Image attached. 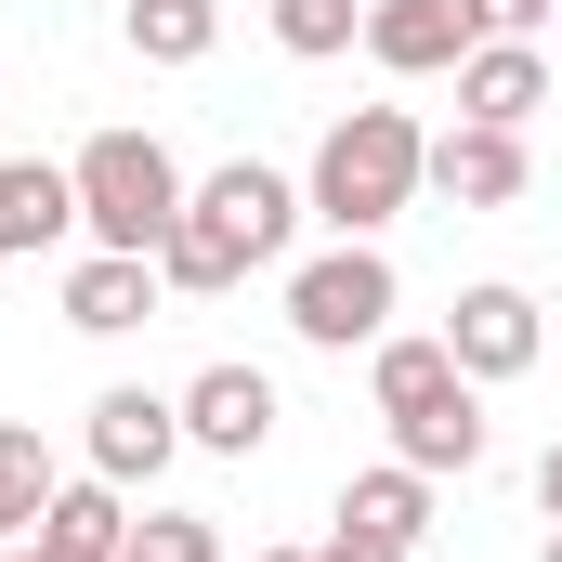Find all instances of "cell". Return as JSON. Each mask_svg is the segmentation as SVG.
I'll return each instance as SVG.
<instances>
[{
  "mask_svg": "<svg viewBox=\"0 0 562 562\" xmlns=\"http://www.w3.org/2000/svg\"><path fill=\"white\" fill-rule=\"evenodd\" d=\"M0 562H53V550H40V537H13V550H0Z\"/></svg>",
  "mask_w": 562,
  "mask_h": 562,
  "instance_id": "24",
  "label": "cell"
},
{
  "mask_svg": "<svg viewBox=\"0 0 562 562\" xmlns=\"http://www.w3.org/2000/svg\"><path fill=\"white\" fill-rule=\"evenodd\" d=\"M119 40H132L144 66H210V40H223V0H132V13H119Z\"/></svg>",
  "mask_w": 562,
  "mask_h": 562,
  "instance_id": "17",
  "label": "cell"
},
{
  "mask_svg": "<svg viewBox=\"0 0 562 562\" xmlns=\"http://www.w3.org/2000/svg\"><path fill=\"white\" fill-rule=\"evenodd\" d=\"M170 406H183V445H210V458H262L276 445V380L262 367H196Z\"/></svg>",
  "mask_w": 562,
  "mask_h": 562,
  "instance_id": "7",
  "label": "cell"
},
{
  "mask_svg": "<svg viewBox=\"0 0 562 562\" xmlns=\"http://www.w3.org/2000/svg\"><path fill=\"white\" fill-rule=\"evenodd\" d=\"M314 562H419V550H393V537H367V524H327V550Z\"/></svg>",
  "mask_w": 562,
  "mask_h": 562,
  "instance_id": "22",
  "label": "cell"
},
{
  "mask_svg": "<svg viewBox=\"0 0 562 562\" xmlns=\"http://www.w3.org/2000/svg\"><path fill=\"white\" fill-rule=\"evenodd\" d=\"M471 40H484L471 0H367V53H380L393 79H458Z\"/></svg>",
  "mask_w": 562,
  "mask_h": 562,
  "instance_id": "9",
  "label": "cell"
},
{
  "mask_svg": "<svg viewBox=\"0 0 562 562\" xmlns=\"http://www.w3.org/2000/svg\"><path fill=\"white\" fill-rule=\"evenodd\" d=\"M170 445H183V406H170V393H144V380H119V393H92V471H105L119 497L170 471Z\"/></svg>",
  "mask_w": 562,
  "mask_h": 562,
  "instance_id": "6",
  "label": "cell"
},
{
  "mask_svg": "<svg viewBox=\"0 0 562 562\" xmlns=\"http://www.w3.org/2000/svg\"><path fill=\"white\" fill-rule=\"evenodd\" d=\"M262 562H314V550H262Z\"/></svg>",
  "mask_w": 562,
  "mask_h": 562,
  "instance_id": "25",
  "label": "cell"
},
{
  "mask_svg": "<svg viewBox=\"0 0 562 562\" xmlns=\"http://www.w3.org/2000/svg\"><path fill=\"white\" fill-rule=\"evenodd\" d=\"M537 510H550V524H562V445H550V458H537Z\"/></svg>",
  "mask_w": 562,
  "mask_h": 562,
  "instance_id": "23",
  "label": "cell"
},
{
  "mask_svg": "<svg viewBox=\"0 0 562 562\" xmlns=\"http://www.w3.org/2000/svg\"><path fill=\"white\" fill-rule=\"evenodd\" d=\"M524 183H537L524 132H484V119H458V132L431 144V196H445V210H524Z\"/></svg>",
  "mask_w": 562,
  "mask_h": 562,
  "instance_id": "8",
  "label": "cell"
},
{
  "mask_svg": "<svg viewBox=\"0 0 562 562\" xmlns=\"http://www.w3.org/2000/svg\"><path fill=\"white\" fill-rule=\"evenodd\" d=\"M367 393H380V419H419V406H445L458 393V353H445V327H393L380 353H367Z\"/></svg>",
  "mask_w": 562,
  "mask_h": 562,
  "instance_id": "15",
  "label": "cell"
},
{
  "mask_svg": "<svg viewBox=\"0 0 562 562\" xmlns=\"http://www.w3.org/2000/svg\"><path fill=\"white\" fill-rule=\"evenodd\" d=\"M537 105H550V53H537V40H471V53H458V119L524 132Z\"/></svg>",
  "mask_w": 562,
  "mask_h": 562,
  "instance_id": "10",
  "label": "cell"
},
{
  "mask_svg": "<svg viewBox=\"0 0 562 562\" xmlns=\"http://www.w3.org/2000/svg\"><path fill=\"white\" fill-rule=\"evenodd\" d=\"M119 562H223V524H210V510H144Z\"/></svg>",
  "mask_w": 562,
  "mask_h": 562,
  "instance_id": "20",
  "label": "cell"
},
{
  "mask_svg": "<svg viewBox=\"0 0 562 562\" xmlns=\"http://www.w3.org/2000/svg\"><path fill=\"white\" fill-rule=\"evenodd\" d=\"M262 13H276V40L301 53V66H327V53L367 40V0H262Z\"/></svg>",
  "mask_w": 562,
  "mask_h": 562,
  "instance_id": "19",
  "label": "cell"
},
{
  "mask_svg": "<svg viewBox=\"0 0 562 562\" xmlns=\"http://www.w3.org/2000/svg\"><path fill=\"white\" fill-rule=\"evenodd\" d=\"M471 26H484V40H537V26H550V0H471Z\"/></svg>",
  "mask_w": 562,
  "mask_h": 562,
  "instance_id": "21",
  "label": "cell"
},
{
  "mask_svg": "<svg viewBox=\"0 0 562 562\" xmlns=\"http://www.w3.org/2000/svg\"><path fill=\"white\" fill-rule=\"evenodd\" d=\"M340 524L419 550V537H431V471H406V458H393V471H353V484H340Z\"/></svg>",
  "mask_w": 562,
  "mask_h": 562,
  "instance_id": "16",
  "label": "cell"
},
{
  "mask_svg": "<svg viewBox=\"0 0 562 562\" xmlns=\"http://www.w3.org/2000/svg\"><path fill=\"white\" fill-rule=\"evenodd\" d=\"M419 196H431V132L406 119V105H353V119H327L314 170H301V210H314L327 236H393Z\"/></svg>",
  "mask_w": 562,
  "mask_h": 562,
  "instance_id": "2",
  "label": "cell"
},
{
  "mask_svg": "<svg viewBox=\"0 0 562 562\" xmlns=\"http://www.w3.org/2000/svg\"><path fill=\"white\" fill-rule=\"evenodd\" d=\"M53 236H79V170L0 157V262H26V249H53Z\"/></svg>",
  "mask_w": 562,
  "mask_h": 562,
  "instance_id": "11",
  "label": "cell"
},
{
  "mask_svg": "<svg viewBox=\"0 0 562 562\" xmlns=\"http://www.w3.org/2000/svg\"><path fill=\"white\" fill-rule=\"evenodd\" d=\"M445 353H458V380H524V367L550 353V314H537V288H510V276L458 288V314H445Z\"/></svg>",
  "mask_w": 562,
  "mask_h": 562,
  "instance_id": "5",
  "label": "cell"
},
{
  "mask_svg": "<svg viewBox=\"0 0 562 562\" xmlns=\"http://www.w3.org/2000/svg\"><path fill=\"white\" fill-rule=\"evenodd\" d=\"M288 236H301V183H288V170H262V157H223V170L183 196V223L157 236V288L223 301L236 276H262Z\"/></svg>",
  "mask_w": 562,
  "mask_h": 562,
  "instance_id": "1",
  "label": "cell"
},
{
  "mask_svg": "<svg viewBox=\"0 0 562 562\" xmlns=\"http://www.w3.org/2000/svg\"><path fill=\"white\" fill-rule=\"evenodd\" d=\"M66 170H79V236H92V249H144V262H157V236H170L183 196H196L183 157L157 132H92Z\"/></svg>",
  "mask_w": 562,
  "mask_h": 562,
  "instance_id": "3",
  "label": "cell"
},
{
  "mask_svg": "<svg viewBox=\"0 0 562 562\" xmlns=\"http://www.w3.org/2000/svg\"><path fill=\"white\" fill-rule=\"evenodd\" d=\"M393 458H406V471H431V484H445V471H484V380H458L445 406L393 419Z\"/></svg>",
  "mask_w": 562,
  "mask_h": 562,
  "instance_id": "14",
  "label": "cell"
},
{
  "mask_svg": "<svg viewBox=\"0 0 562 562\" xmlns=\"http://www.w3.org/2000/svg\"><path fill=\"white\" fill-rule=\"evenodd\" d=\"M144 314H157V262H144V249L66 262V327H79V340H119V327H144Z\"/></svg>",
  "mask_w": 562,
  "mask_h": 562,
  "instance_id": "12",
  "label": "cell"
},
{
  "mask_svg": "<svg viewBox=\"0 0 562 562\" xmlns=\"http://www.w3.org/2000/svg\"><path fill=\"white\" fill-rule=\"evenodd\" d=\"M40 550H53V562H119V550H132V497H119L105 471L53 484V510H40Z\"/></svg>",
  "mask_w": 562,
  "mask_h": 562,
  "instance_id": "13",
  "label": "cell"
},
{
  "mask_svg": "<svg viewBox=\"0 0 562 562\" xmlns=\"http://www.w3.org/2000/svg\"><path fill=\"white\" fill-rule=\"evenodd\" d=\"M537 562H562V524H550V550H537Z\"/></svg>",
  "mask_w": 562,
  "mask_h": 562,
  "instance_id": "26",
  "label": "cell"
},
{
  "mask_svg": "<svg viewBox=\"0 0 562 562\" xmlns=\"http://www.w3.org/2000/svg\"><path fill=\"white\" fill-rule=\"evenodd\" d=\"M53 484H66V471H53V445H40L26 419H0V550H13V537H40Z\"/></svg>",
  "mask_w": 562,
  "mask_h": 562,
  "instance_id": "18",
  "label": "cell"
},
{
  "mask_svg": "<svg viewBox=\"0 0 562 562\" xmlns=\"http://www.w3.org/2000/svg\"><path fill=\"white\" fill-rule=\"evenodd\" d=\"M393 301H406V288L380 262V236H340L327 262L288 276V327H301L314 353H380V340H393Z\"/></svg>",
  "mask_w": 562,
  "mask_h": 562,
  "instance_id": "4",
  "label": "cell"
}]
</instances>
